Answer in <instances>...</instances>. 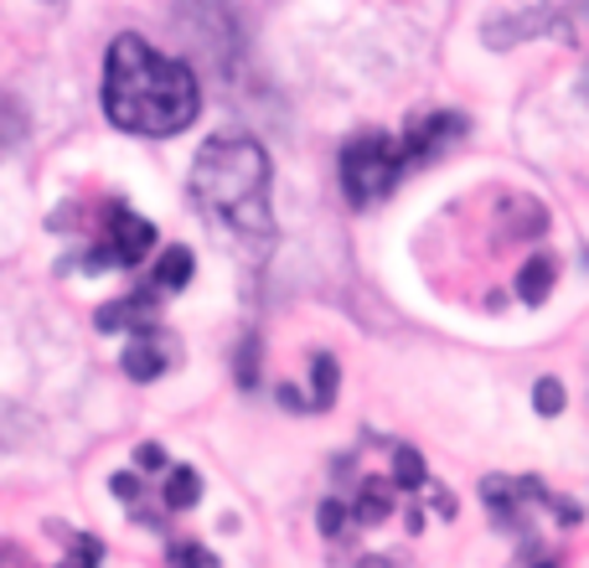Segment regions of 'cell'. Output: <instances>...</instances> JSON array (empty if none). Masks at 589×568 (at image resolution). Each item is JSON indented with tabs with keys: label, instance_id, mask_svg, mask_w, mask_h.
<instances>
[{
	"label": "cell",
	"instance_id": "obj_1",
	"mask_svg": "<svg viewBox=\"0 0 589 568\" xmlns=\"http://www.w3.org/2000/svg\"><path fill=\"white\" fill-rule=\"evenodd\" d=\"M203 109L197 78L140 36H114L103 57V114L130 134H176Z\"/></svg>",
	"mask_w": 589,
	"mask_h": 568
},
{
	"label": "cell",
	"instance_id": "obj_2",
	"mask_svg": "<svg viewBox=\"0 0 589 568\" xmlns=\"http://www.w3.org/2000/svg\"><path fill=\"white\" fill-rule=\"evenodd\" d=\"M192 192L207 212L238 233L270 238L274 212H270V155L253 145L249 134H222L207 140L197 166H192Z\"/></svg>",
	"mask_w": 589,
	"mask_h": 568
},
{
	"label": "cell",
	"instance_id": "obj_3",
	"mask_svg": "<svg viewBox=\"0 0 589 568\" xmlns=\"http://www.w3.org/2000/svg\"><path fill=\"white\" fill-rule=\"evenodd\" d=\"M460 124H466V119L435 114L429 124L408 130L404 140L378 134V130H362L357 140H347V151H341V186H347L352 207H368V201L388 197V192L399 186V176H404L414 161L435 155L445 140H455V134H460Z\"/></svg>",
	"mask_w": 589,
	"mask_h": 568
},
{
	"label": "cell",
	"instance_id": "obj_4",
	"mask_svg": "<svg viewBox=\"0 0 589 568\" xmlns=\"http://www.w3.org/2000/svg\"><path fill=\"white\" fill-rule=\"evenodd\" d=\"M548 284H554V259H548V253H533V259H527V269H522V280H517L522 301L538 305L543 295H548Z\"/></svg>",
	"mask_w": 589,
	"mask_h": 568
},
{
	"label": "cell",
	"instance_id": "obj_5",
	"mask_svg": "<svg viewBox=\"0 0 589 568\" xmlns=\"http://www.w3.org/2000/svg\"><path fill=\"white\" fill-rule=\"evenodd\" d=\"M533 403H538V414L554 418L558 408H564V387H558V378H543V383L533 387Z\"/></svg>",
	"mask_w": 589,
	"mask_h": 568
},
{
	"label": "cell",
	"instance_id": "obj_6",
	"mask_svg": "<svg viewBox=\"0 0 589 568\" xmlns=\"http://www.w3.org/2000/svg\"><path fill=\"white\" fill-rule=\"evenodd\" d=\"M94 564H99V543L94 537H73V553L63 568H94Z\"/></svg>",
	"mask_w": 589,
	"mask_h": 568
},
{
	"label": "cell",
	"instance_id": "obj_7",
	"mask_svg": "<svg viewBox=\"0 0 589 568\" xmlns=\"http://www.w3.org/2000/svg\"><path fill=\"white\" fill-rule=\"evenodd\" d=\"M176 558H186V564H192V558H197V553H192V548H176Z\"/></svg>",
	"mask_w": 589,
	"mask_h": 568
},
{
	"label": "cell",
	"instance_id": "obj_8",
	"mask_svg": "<svg viewBox=\"0 0 589 568\" xmlns=\"http://www.w3.org/2000/svg\"><path fill=\"white\" fill-rule=\"evenodd\" d=\"M585 99H589V73H585Z\"/></svg>",
	"mask_w": 589,
	"mask_h": 568
}]
</instances>
